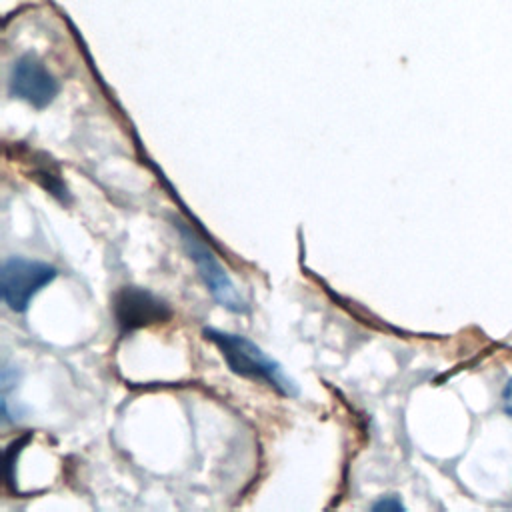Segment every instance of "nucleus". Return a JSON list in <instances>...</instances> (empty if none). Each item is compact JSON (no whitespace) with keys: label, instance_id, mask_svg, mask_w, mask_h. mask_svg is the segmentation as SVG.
<instances>
[{"label":"nucleus","instance_id":"1","mask_svg":"<svg viewBox=\"0 0 512 512\" xmlns=\"http://www.w3.org/2000/svg\"><path fill=\"white\" fill-rule=\"evenodd\" d=\"M202 334L220 350L230 372L236 376L262 382L286 398H296L300 394L298 382L284 370V366L250 338L212 326L204 328Z\"/></svg>","mask_w":512,"mask_h":512},{"label":"nucleus","instance_id":"2","mask_svg":"<svg viewBox=\"0 0 512 512\" xmlns=\"http://www.w3.org/2000/svg\"><path fill=\"white\" fill-rule=\"evenodd\" d=\"M174 226L178 228L182 244H184L190 260L194 262L204 286L210 290L212 298L222 308H226L234 314H248L250 304L240 294V290L236 288V284L232 282V278L228 276V272L224 270V266L220 264L216 254L212 252V248L202 238H198V234L184 222L176 220Z\"/></svg>","mask_w":512,"mask_h":512},{"label":"nucleus","instance_id":"3","mask_svg":"<svg viewBox=\"0 0 512 512\" xmlns=\"http://www.w3.org/2000/svg\"><path fill=\"white\" fill-rule=\"evenodd\" d=\"M58 276V270L42 260L10 256L2 262V300L12 312H26L32 298Z\"/></svg>","mask_w":512,"mask_h":512},{"label":"nucleus","instance_id":"4","mask_svg":"<svg viewBox=\"0 0 512 512\" xmlns=\"http://www.w3.org/2000/svg\"><path fill=\"white\" fill-rule=\"evenodd\" d=\"M112 310L122 332H134L172 318V310L164 300L138 286H122L114 294Z\"/></svg>","mask_w":512,"mask_h":512},{"label":"nucleus","instance_id":"5","mask_svg":"<svg viewBox=\"0 0 512 512\" xmlns=\"http://www.w3.org/2000/svg\"><path fill=\"white\" fill-rule=\"evenodd\" d=\"M60 86L48 68L34 56H22L10 72V94L26 100L34 108H46L58 94Z\"/></svg>","mask_w":512,"mask_h":512},{"label":"nucleus","instance_id":"6","mask_svg":"<svg viewBox=\"0 0 512 512\" xmlns=\"http://www.w3.org/2000/svg\"><path fill=\"white\" fill-rule=\"evenodd\" d=\"M404 504L400 502V498L396 494L390 496H382L378 502L372 504V510H402Z\"/></svg>","mask_w":512,"mask_h":512},{"label":"nucleus","instance_id":"7","mask_svg":"<svg viewBox=\"0 0 512 512\" xmlns=\"http://www.w3.org/2000/svg\"><path fill=\"white\" fill-rule=\"evenodd\" d=\"M502 400H504V410L512 416V378L508 380L504 392H502Z\"/></svg>","mask_w":512,"mask_h":512}]
</instances>
